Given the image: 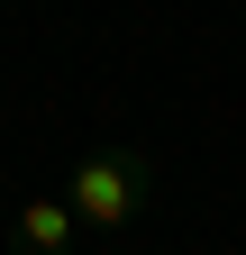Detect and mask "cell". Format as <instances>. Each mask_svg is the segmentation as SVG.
<instances>
[{
    "mask_svg": "<svg viewBox=\"0 0 246 255\" xmlns=\"http://www.w3.org/2000/svg\"><path fill=\"white\" fill-rule=\"evenodd\" d=\"M146 191H155V155H146V146H91L73 164V182H64V210L82 219V228L119 237V228H137Z\"/></svg>",
    "mask_w": 246,
    "mask_h": 255,
    "instance_id": "1",
    "label": "cell"
},
{
    "mask_svg": "<svg viewBox=\"0 0 246 255\" xmlns=\"http://www.w3.org/2000/svg\"><path fill=\"white\" fill-rule=\"evenodd\" d=\"M82 246V219L64 210V191L55 201H18V255H73Z\"/></svg>",
    "mask_w": 246,
    "mask_h": 255,
    "instance_id": "2",
    "label": "cell"
}]
</instances>
